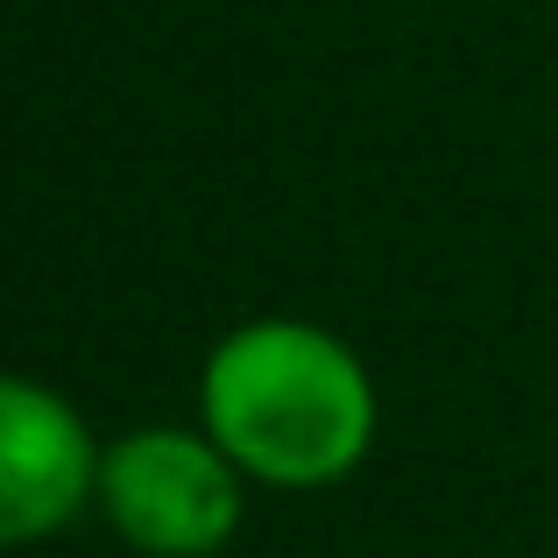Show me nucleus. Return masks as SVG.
Returning <instances> with one entry per match:
<instances>
[{"instance_id": "nucleus-1", "label": "nucleus", "mask_w": 558, "mask_h": 558, "mask_svg": "<svg viewBox=\"0 0 558 558\" xmlns=\"http://www.w3.org/2000/svg\"><path fill=\"white\" fill-rule=\"evenodd\" d=\"M198 424L255 488L318 495L375 452L381 396L340 332L312 318H247L205 354Z\"/></svg>"}, {"instance_id": "nucleus-2", "label": "nucleus", "mask_w": 558, "mask_h": 558, "mask_svg": "<svg viewBox=\"0 0 558 558\" xmlns=\"http://www.w3.org/2000/svg\"><path fill=\"white\" fill-rule=\"evenodd\" d=\"M247 488L205 424H135L99 452L93 509L142 558H219L247 517Z\"/></svg>"}, {"instance_id": "nucleus-3", "label": "nucleus", "mask_w": 558, "mask_h": 558, "mask_svg": "<svg viewBox=\"0 0 558 558\" xmlns=\"http://www.w3.org/2000/svg\"><path fill=\"white\" fill-rule=\"evenodd\" d=\"M99 438L78 403L36 375L0 368V551H22L78 523L99 495Z\"/></svg>"}]
</instances>
